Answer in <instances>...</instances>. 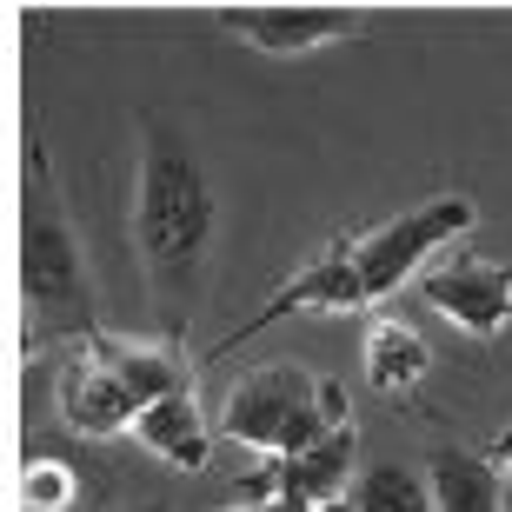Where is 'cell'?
<instances>
[{"instance_id":"obj_1","label":"cell","mask_w":512,"mask_h":512,"mask_svg":"<svg viewBox=\"0 0 512 512\" xmlns=\"http://www.w3.org/2000/svg\"><path fill=\"white\" fill-rule=\"evenodd\" d=\"M133 240L147 260L153 306L167 340H180L207 286V247H213V187L193 147L173 127L153 120L147 147H140V193H133Z\"/></svg>"},{"instance_id":"obj_2","label":"cell","mask_w":512,"mask_h":512,"mask_svg":"<svg viewBox=\"0 0 512 512\" xmlns=\"http://www.w3.org/2000/svg\"><path fill=\"white\" fill-rule=\"evenodd\" d=\"M20 306H27V346L47 340H94V293H87V266H80L74 220L60 207V187L47 173V153L34 140L27 180H20Z\"/></svg>"},{"instance_id":"obj_3","label":"cell","mask_w":512,"mask_h":512,"mask_svg":"<svg viewBox=\"0 0 512 512\" xmlns=\"http://www.w3.org/2000/svg\"><path fill=\"white\" fill-rule=\"evenodd\" d=\"M313 373L293 360L280 366H253L247 380H233L227 406H220V433L240 439V446H260L266 459H293L306 446H320L326 426L313 413Z\"/></svg>"},{"instance_id":"obj_4","label":"cell","mask_w":512,"mask_h":512,"mask_svg":"<svg viewBox=\"0 0 512 512\" xmlns=\"http://www.w3.org/2000/svg\"><path fill=\"white\" fill-rule=\"evenodd\" d=\"M459 233H473V200H466V193L419 200V207L393 213L386 227L360 233V240H353V266H360L366 300H386L393 286H406L413 273H426L433 253H446Z\"/></svg>"},{"instance_id":"obj_5","label":"cell","mask_w":512,"mask_h":512,"mask_svg":"<svg viewBox=\"0 0 512 512\" xmlns=\"http://www.w3.org/2000/svg\"><path fill=\"white\" fill-rule=\"evenodd\" d=\"M419 293L433 313H446L453 326H466L473 340H499L512 326V266L486 260V253H446L419 273Z\"/></svg>"},{"instance_id":"obj_6","label":"cell","mask_w":512,"mask_h":512,"mask_svg":"<svg viewBox=\"0 0 512 512\" xmlns=\"http://www.w3.org/2000/svg\"><path fill=\"white\" fill-rule=\"evenodd\" d=\"M60 419L87 439H114L140 419V399L120 380L114 353H107V333H94V340H80L67 353V366H60Z\"/></svg>"},{"instance_id":"obj_7","label":"cell","mask_w":512,"mask_h":512,"mask_svg":"<svg viewBox=\"0 0 512 512\" xmlns=\"http://www.w3.org/2000/svg\"><path fill=\"white\" fill-rule=\"evenodd\" d=\"M353 306H366V286H360V266H353V240H346V247H326L320 260H306L293 280H280V293L233 333V346L253 340L260 326L286 320V313H353Z\"/></svg>"},{"instance_id":"obj_8","label":"cell","mask_w":512,"mask_h":512,"mask_svg":"<svg viewBox=\"0 0 512 512\" xmlns=\"http://www.w3.org/2000/svg\"><path fill=\"white\" fill-rule=\"evenodd\" d=\"M220 20L227 34L253 40L266 54H306V47L360 34V14H340V7H227Z\"/></svg>"},{"instance_id":"obj_9","label":"cell","mask_w":512,"mask_h":512,"mask_svg":"<svg viewBox=\"0 0 512 512\" xmlns=\"http://www.w3.org/2000/svg\"><path fill=\"white\" fill-rule=\"evenodd\" d=\"M133 439H140L153 459L180 466V473H200V466L213 459V439H207V419H200L193 386H180V393H167V399H153L147 413L133 419Z\"/></svg>"},{"instance_id":"obj_10","label":"cell","mask_w":512,"mask_h":512,"mask_svg":"<svg viewBox=\"0 0 512 512\" xmlns=\"http://www.w3.org/2000/svg\"><path fill=\"white\" fill-rule=\"evenodd\" d=\"M353 426L346 433H326L320 446H306V453H293V459H273L280 466V499H306V506H333V499H346L353 493V479H360V466H353Z\"/></svg>"},{"instance_id":"obj_11","label":"cell","mask_w":512,"mask_h":512,"mask_svg":"<svg viewBox=\"0 0 512 512\" xmlns=\"http://www.w3.org/2000/svg\"><path fill=\"white\" fill-rule=\"evenodd\" d=\"M426 479H433V506L439 512H499V466L479 453H459V446H439L426 459Z\"/></svg>"},{"instance_id":"obj_12","label":"cell","mask_w":512,"mask_h":512,"mask_svg":"<svg viewBox=\"0 0 512 512\" xmlns=\"http://www.w3.org/2000/svg\"><path fill=\"white\" fill-rule=\"evenodd\" d=\"M426 366H433V353H426V340H419L406 320H373L366 326V386H373V393H413V386L426 380Z\"/></svg>"},{"instance_id":"obj_13","label":"cell","mask_w":512,"mask_h":512,"mask_svg":"<svg viewBox=\"0 0 512 512\" xmlns=\"http://www.w3.org/2000/svg\"><path fill=\"white\" fill-rule=\"evenodd\" d=\"M346 506L353 512H439L426 466H406V459H373V466H360Z\"/></svg>"},{"instance_id":"obj_14","label":"cell","mask_w":512,"mask_h":512,"mask_svg":"<svg viewBox=\"0 0 512 512\" xmlns=\"http://www.w3.org/2000/svg\"><path fill=\"white\" fill-rule=\"evenodd\" d=\"M74 493H80L74 466H60V459H47V453H34L20 466V506L27 512H60V506H74Z\"/></svg>"},{"instance_id":"obj_15","label":"cell","mask_w":512,"mask_h":512,"mask_svg":"<svg viewBox=\"0 0 512 512\" xmlns=\"http://www.w3.org/2000/svg\"><path fill=\"white\" fill-rule=\"evenodd\" d=\"M313 413H320L326 433H346V426H353V393H346L340 380H320L313 386Z\"/></svg>"},{"instance_id":"obj_16","label":"cell","mask_w":512,"mask_h":512,"mask_svg":"<svg viewBox=\"0 0 512 512\" xmlns=\"http://www.w3.org/2000/svg\"><path fill=\"white\" fill-rule=\"evenodd\" d=\"M493 466H506V473H512V426H499V439H493Z\"/></svg>"},{"instance_id":"obj_17","label":"cell","mask_w":512,"mask_h":512,"mask_svg":"<svg viewBox=\"0 0 512 512\" xmlns=\"http://www.w3.org/2000/svg\"><path fill=\"white\" fill-rule=\"evenodd\" d=\"M273 512H320V506H306V499H273Z\"/></svg>"},{"instance_id":"obj_18","label":"cell","mask_w":512,"mask_h":512,"mask_svg":"<svg viewBox=\"0 0 512 512\" xmlns=\"http://www.w3.org/2000/svg\"><path fill=\"white\" fill-rule=\"evenodd\" d=\"M499 512H512V473L499 479Z\"/></svg>"},{"instance_id":"obj_19","label":"cell","mask_w":512,"mask_h":512,"mask_svg":"<svg viewBox=\"0 0 512 512\" xmlns=\"http://www.w3.org/2000/svg\"><path fill=\"white\" fill-rule=\"evenodd\" d=\"M127 512H167V506H160V499H147V506H127Z\"/></svg>"},{"instance_id":"obj_20","label":"cell","mask_w":512,"mask_h":512,"mask_svg":"<svg viewBox=\"0 0 512 512\" xmlns=\"http://www.w3.org/2000/svg\"><path fill=\"white\" fill-rule=\"evenodd\" d=\"M220 512H273V506H220Z\"/></svg>"},{"instance_id":"obj_21","label":"cell","mask_w":512,"mask_h":512,"mask_svg":"<svg viewBox=\"0 0 512 512\" xmlns=\"http://www.w3.org/2000/svg\"><path fill=\"white\" fill-rule=\"evenodd\" d=\"M320 512H353V506H346V499H333V506H320Z\"/></svg>"}]
</instances>
